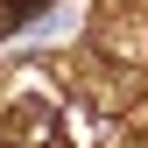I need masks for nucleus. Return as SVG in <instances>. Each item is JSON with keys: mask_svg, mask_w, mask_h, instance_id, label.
<instances>
[{"mask_svg": "<svg viewBox=\"0 0 148 148\" xmlns=\"http://www.w3.org/2000/svg\"><path fill=\"white\" fill-rule=\"evenodd\" d=\"M42 7H49V0H0V42H7L14 28H28L35 14H42Z\"/></svg>", "mask_w": 148, "mask_h": 148, "instance_id": "nucleus-1", "label": "nucleus"}]
</instances>
